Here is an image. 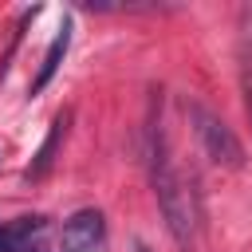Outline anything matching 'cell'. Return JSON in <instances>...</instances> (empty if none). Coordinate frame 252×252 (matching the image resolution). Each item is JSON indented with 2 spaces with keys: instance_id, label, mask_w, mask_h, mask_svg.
<instances>
[{
  "instance_id": "6da1fadb",
  "label": "cell",
  "mask_w": 252,
  "mask_h": 252,
  "mask_svg": "<svg viewBox=\"0 0 252 252\" xmlns=\"http://www.w3.org/2000/svg\"><path fill=\"white\" fill-rule=\"evenodd\" d=\"M150 142H146V161H150V185L161 209V220L173 236V244L181 252H197V209H193V189H185L181 173L169 165V150H165V134L161 122L150 118Z\"/></svg>"
},
{
  "instance_id": "7a4b0ae2",
  "label": "cell",
  "mask_w": 252,
  "mask_h": 252,
  "mask_svg": "<svg viewBox=\"0 0 252 252\" xmlns=\"http://www.w3.org/2000/svg\"><path fill=\"white\" fill-rule=\"evenodd\" d=\"M185 114H189L193 134H197V142H201V150L213 165H224V169L244 165V142L232 134V126L217 110H209L205 102H185Z\"/></svg>"
},
{
  "instance_id": "3957f363",
  "label": "cell",
  "mask_w": 252,
  "mask_h": 252,
  "mask_svg": "<svg viewBox=\"0 0 252 252\" xmlns=\"http://www.w3.org/2000/svg\"><path fill=\"white\" fill-rule=\"evenodd\" d=\"M106 236V220L98 209H79L63 220L59 232V252H94Z\"/></svg>"
},
{
  "instance_id": "277c9868",
  "label": "cell",
  "mask_w": 252,
  "mask_h": 252,
  "mask_svg": "<svg viewBox=\"0 0 252 252\" xmlns=\"http://www.w3.org/2000/svg\"><path fill=\"white\" fill-rule=\"evenodd\" d=\"M47 220L43 217H20L12 224H0V252H43Z\"/></svg>"
},
{
  "instance_id": "5b68a950",
  "label": "cell",
  "mask_w": 252,
  "mask_h": 252,
  "mask_svg": "<svg viewBox=\"0 0 252 252\" xmlns=\"http://www.w3.org/2000/svg\"><path fill=\"white\" fill-rule=\"evenodd\" d=\"M236 59H240V94H244V114H248V126H252V4L240 8V47H236Z\"/></svg>"
},
{
  "instance_id": "8992f818",
  "label": "cell",
  "mask_w": 252,
  "mask_h": 252,
  "mask_svg": "<svg viewBox=\"0 0 252 252\" xmlns=\"http://www.w3.org/2000/svg\"><path fill=\"white\" fill-rule=\"evenodd\" d=\"M67 122H71V114L67 110H59L55 114V122H51V130H47V138H43V146H39V154H35V161L28 165V181H39V177H47V169L55 165V154H59V142H63V134H67Z\"/></svg>"
},
{
  "instance_id": "52a82bcc",
  "label": "cell",
  "mask_w": 252,
  "mask_h": 252,
  "mask_svg": "<svg viewBox=\"0 0 252 252\" xmlns=\"http://www.w3.org/2000/svg\"><path fill=\"white\" fill-rule=\"evenodd\" d=\"M67 47H71V20H63V24H59V32H55L51 47L43 51V63H39V71H35V79H32V94H39V91L55 79V71H59V63H63Z\"/></svg>"
}]
</instances>
